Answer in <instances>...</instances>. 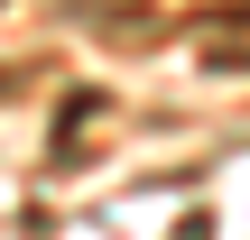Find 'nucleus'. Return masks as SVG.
Listing matches in <instances>:
<instances>
[{"label": "nucleus", "mask_w": 250, "mask_h": 240, "mask_svg": "<svg viewBox=\"0 0 250 240\" xmlns=\"http://www.w3.org/2000/svg\"><path fill=\"white\" fill-rule=\"evenodd\" d=\"M0 92H9V74H0Z\"/></svg>", "instance_id": "nucleus-1"}]
</instances>
